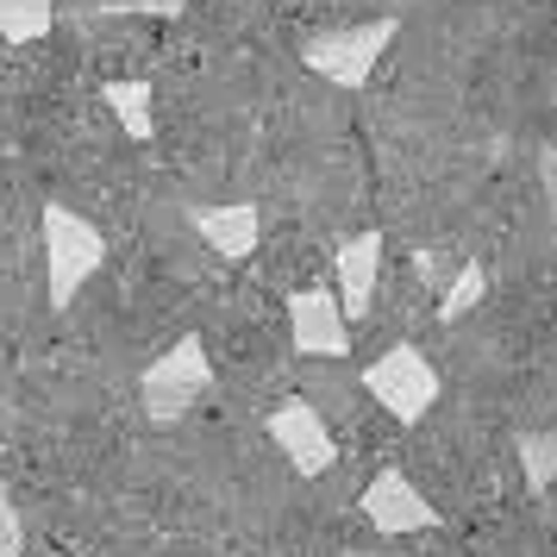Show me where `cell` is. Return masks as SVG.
<instances>
[{"instance_id": "5", "label": "cell", "mask_w": 557, "mask_h": 557, "mask_svg": "<svg viewBox=\"0 0 557 557\" xmlns=\"http://www.w3.org/2000/svg\"><path fill=\"white\" fill-rule=\"evenodd\" d=\"M288 332H295V351L338 363L351 357V313L338 301V288H301L288 295Z\"/></svg>"}, {"instance_id": "13", "label": "cell", "mask_w": 557, "mask_h": 557, "mask_svg": "<svg viewBox=\"0 0 557 557\" xmlns=\"http://www.w3.org/2000/svg\"><path fill=\"white\" fill-rule=\"evenodd\" d=\"M482 295H488V270H482V263H463V270H457V282L438 295V320H445V326H451V320H463Z\"/></svg>"}, {"instance_id": "15", "label": "cell", "mask_w": 557, "mask_h": 557, "mask_svg": "<svg viewBox=\"0 0 557 557\" xmlns=\"http://www.w3.org/2000/svg\"><path fill=\"white\" fill-rule=\"evenodd\" d=\"M413 270H420V276H426L432 288H438V295H445V288L457 282V270H463V263L451 270V257H445V251H426V245H420V251H413Z\"/></svg>"}, {"instance_id": "4", "label": "cell", "mask_w": 557, "mask_h": 557, "mask_svg": "<svg viewBox=\"0 0 557 557\" xmlns=\"http://www.w3.org/2000/svg\"><path fill=\"white\" fill-rule=\"evenodd\" d=\"M207 388H213V357H207V345L201 338H176L163 357H151V370L138 382V401H145V420L151 426H176Z\"/></svg>"}, {"instance_id": "3", "label": "cell", "mask_w": 557, "mask_h": 557, "mask_svg": "<svg viewBox=\"0 0 557 557\" xmlns=\"http://www.w3.org/2000/svg\"><path fill=\"white\" fill-rule=\"evenodd\" d=\"M401 20H363V26H338V32H313L301 45V63L332 88H363L376 76V63L388 57Z\"/></svg>"}, {"instance_id": "12", "label": "cell", "mask_w": 557, "mask_h": 557, "mask_svg": "<svg viewBox=\"0 0 557 557\" xmlns=\"http://www.w3.org/2000/svg\"><path fill=\"white\" fill-rule=\"evenodd\" d=\"M513 451H520V476H527L532 495H552V482H557V432H520Z\"/></svg>"}, {"instance_id": "9", "label": "cell", "mask_w": 557, "mask_h": 557, "mask_svg": "<svg viewBox=\"0 0 557 557\" xmlns=\"http://www.w3.org/2000/svg\"><path fill=\"white\" fill-rule=\"evenodd\" d=\"M338 301H345V313H351V326L376 307V282H382V238L376 232H357V238H345L338 245Z\"/></svg>"}, {"instance_id": "1", "label": "cell", "mask_w": 557, "mask_h": 557, "mask_svg": "<svg viewBox=\"0 0 557 557\" xmlns=\"http://www.w3.org/2000/svg\"><path fill=\"white\" fill-rule=\"evenodd\" d=\"M45 288H51V307H70L82 295V282L101 276L107 263V238L95 220H82L76 207L45 201Z\"/></svg>"}, {"instance_id": "2", "label": "cell", "mask_w": 557, "mask_h": 557, "mask_svg": "<svg viewBox=\"0 0 557 557\" xmlns=\"http://www.w3.org/2000/svg\"><path fill=\"white\" fill-rule=\"evenodd\" d=\"M363 395L388 413V420H401V426H420L432 407H438V370H432V357L420 345H388L382 357L363 363Z\"/></svg>"}, {"instance_id": "17", "label": "cell", "mask_w": 557, "mask_h": 557, "mask_svg": "<svg viewBox=\"0 0 557 557\" xmlns=\"http://www.w3.org/2000/svg\"><path fill=\"white\" fill-rule=\"evenodd\" d=\"M539 182H545V207H552V220H557V151L552 145L539 151Z\"/></svg>"}, {"instance_id": "6", "label": "cell", "mask_w": 557, "mask_h": 557, "mask_svg": "<svg viewBox=\"0 0 557 557\" xmlns=\"http://www.w3.org/2000/svg\"><path fill=\"white\" fill-rule=\"evenodd\" d=\"M270 445H282V457H288L301 476H326L332 463H338V438H332L326 413L313 401H301V395L270 413Z\"/></svg>"}, {"instance_id": "8", "label": "cell", "mask_w": 557, "mask_h": 557, "mask_svg": "<svg viewBox=\"0 0 557 557\" xmlns=\"http://www.w3.org/2000/svg\"><path fill=\"white\" fill-rule=\"evenodd\" d=\"M188 226L201 232L226 263H245L257 251V232H263V213L251 201H220V207H188Z\"/></svg>"}, {"instance_id": "14", "label": "cell", "mask_w": 557, "mask_h": 557, "mask_svg": "<svg viewBox=\"0 0 557 557\" xmlns=\"http://www.w3.org/2000/svg\"><path fill=\"white\" fill-rule=\"evenodd\" d=\"M188 0H95L101 20H176Z\"/></svg>"}, {"instance_id": "16", "label": "cell", "mask_w": 557, "mask_h": 557, "mask_svg": "<svg viewBox=\"0 0 557 557\" xmlns=\"http://www.w3.org/2000/svg\"><path fill=\"white\" fill-rule=\"evenodd\" d=\"M26 552V520H20V502H0V557Z\"/></svg>"}, {"instance_id": "7", "label": "cell", "mask_w": 557, "mask_h": 557, "mask_svg": "<svg viewBox=\"0 0 557 557\" xmlns=\"http://www.w3.org/2000/svg\"><path fill=\"white\" fill-rule=\"evenodd\" d=\"M357 507H363V520L376 532H388V539H407V532H432L438 527V507L420 495V482L401 476V470H382V476H370V488L357 495Z\"/></svg>"}, {"instance_id": "11", "label": "cell", "mask_w": 557, "mask_h": 557, "mask_svg": "<svg viewBox=\"0 0 557 557\" xmlns=\"http://www.w3.org/2000/svg\"><path fill=\"white\" fill-rule=\"evenodd\" d=\"M57 26V0H0V38L7 45H38Z\"/></svg>"}, {"instance_id": "10", "label": "cell", "mask_w": 557, "mask_h": 557, "mask_svg": "<svg viewBox=\"0 0 557 557\" xmlns=\"http://www.w3.org/2000/svg\"><path fill=\"white\" fill-rule=\"evenodd\" d=\"M101 101L113 107V120H120V132H126L132 145H151L157 132V113H151V82H107Z\"/></svg>"}]
</instances>
